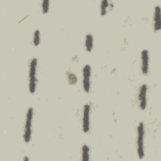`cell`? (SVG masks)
Instances as JSON below:
<instances>
[{"mask_svg": "<svg viewBox=\"0 0 161 161\" xmlns=\"http://www.w3.org/2000/svg\"><path fill=\"white\" fill-rule=\"evenodd\" d=\"M147 86L146 84H143L140 88L138 99L139 101L140 108L142 110H145L147 108Z\"/></svg>", "mask_w": 161, "mask_h": 161, "instance_id": "obj_7", "label": "cell"}, {"mask_svg": "<svg viewBox=\"0 0 161 161\" xmlns=\"http://www.w3.org/2000/svg\"><path fill=\"white\" fill-rule=\"evenodd\" d=\"M90 112L91 106L85 104L82 113V131L85 133H88L90 130Z\"/></svg>", "mask_w": 161, "mask_h": 161, "instance_id": "obj_5", "label": "cell"}, {"mask_svg": "<svg viewBox=\"0 0 161 161\" xmlns=\"http://www.w3.org/2000/svg\"><path fill=\"white\" fill-rule=\"evenodd\" d=\"M38 60L36 57L31 59L29 65L28 73V90L31 94H33L36 91V69H37Z\"/></svg>", "mask_w": 161, "mask_h": 161, "instance_id": "obj_1", "label": "cell"}, {"mask_svg": "<svg viewBox=\"0 0 161 161\" xmlns=\"http://www.w3.org/2000/svg\"><path fill=\"white\" fill-rule=\"evenodd\" d=\"M67 80L70 85H74L77 82V78L76 75L72 72H69L67 74Z\"/></svg>", "mask_w": 161, "mask_h": 161, "instance_id": "obj_13", "label": "cell"}, {"mask_svg": "<svg viewBox=\"0 0 161 161\" xmlns=\"http://www.w3.org/2000/svg\"><path fill=\"white\" fill-rule=\"evenodd\" d=\"M33 43L34 47H38L40 43V31L38 29L35 30L33 33Z\"/></svg>", "mask_w": 161, "mask_h": 161, "instance_id": "obj_12", "label": "cell"}, {"mask_svg": "<svg viewBox=\"0 0 161 161\" xmlns=\"http://www.w3.org/2000/svg\"><path fill=\"white\" fill-rule=\"evenodd\" d=\"M145 129L143 122H140L137 126V153L139 159H143L145 156L144 152Z\"/></svg>", "mask_w": 161, "mask_h": 161, "instance_id": "obj_3", "label": "cell"}, {"mask_svg": "<svg viewBox=\"0 0 161 161\" xmlns=\"http://www.w3.org/2000/svg\"><path fill=\"white\" fill-rule=\"evenodd\" d=\"M91 67L89 64H86L82 68V87L86 93H89L91 90Z\"/></svg>", "mask_w": 161, "mask_h": 161, "instance_id": "obj_4", "label": "cell"}, {"mask_svg": "<svg viewBox=\"0 0 161 161\" xmlns=\"http://www.w3.org/2000/svg\"><path fill=\"white\" fill-rule=\"evenodd\" d=\"M84 45L85 49L87 52H91L92 50L94 47V38L92 34L88 33L86 35Z\"/></svg>", "mask_w": 161, "mask_h": 161, "instance_id": "obj_9", "label": "cell"}, {"mask_svg": "<svg viewBox=\"0 0 161 161\" xmlns=\"http://www.w3.org/2000/svg\"><path fill=\"white\" fill-rule=\"evenodd\" d=\"M160 7L157 5L154 8L153 12V30L158 32L161 28V17H160Z\"/></svg>", "mask_w": 161, "mask_h": 161, "instance_id": "obj_8", "label": "cell"}, {"mask_svg": "<svg viewBox=\"0 0 161 161\" xmlns=\"http://www.w3.org/2000/svg\"><path fill=\"white\" fill-rule=\"evenodd\" d=\"M141 70L144 75L149 72V53L147 49H143L141 52Z\"/></svg>", "mask_w": 161, "mask_h": 161, "instance_id": "obj_6", "label": "cell"}, {"mask_svg": "<svg viewBox=\"0 0 161 161\" xmlns=\"http://www.w3.org/2000/svg\"><path fill=\"white\" fill-rule=\"evenodd\" d=\"M33 118V109L32 107H29L26 114V119L23 132V141L25 143H28L31 138Z\"/></svg>", "mask_w": 161, "mask_h": 161, "instance_id": "obj_2", "label": "cell"}, {"mask_svg": "<svg viewBox=\"0 0 161 161\" xmlns=\"http://www.w3.org/2000/svg\"><path fill=\"white\" fill-rule=\"evenodd\" d=\"M50 1L48 0H43L42 2V11L43 14H47L49 11Z\"/></svg>", "mask_w": 161, "mask_h": 161, "instance_id": "obj_14", "label": "cell"}, {"mask_svg": "<svg viewBox=\"0 0 161 161\" xmlns=\"http://www.w3.org/2000/svg\"><path fill=\"white\" fill-rule=\"evenodd\" d=\"M81 150H82V161H89L90 159V157H89L90 148H89V147L86 144H84L82 146Z\"/></svg>", "mask_w": 161, "mask_h": 161, "instance_id": "obj_11", "label": "cell"}, {"mask_svg": "<svg viewBox=\"0 0 161 161\" xmlns=\"http://www.w3.org/2000/svg\"><path fill=\"white\" fill-rule=\"evenodd\" d=\"M113 7V5H110L109 2L107 0H103L100 3V14L101 16H105L108 13V9L109 7Z\"/></svg>", "mask_w": 161, "mask_h": 161, "instance_id": "obj_10", "label": "cell"}]
</instances>
